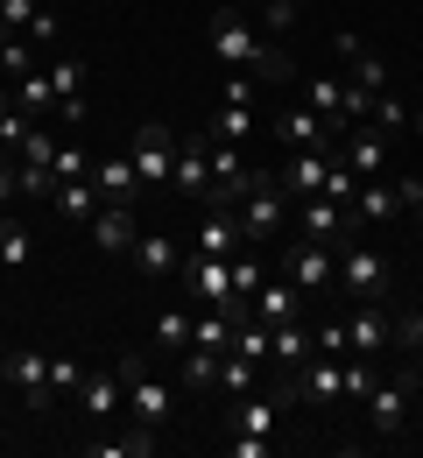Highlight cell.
Segmentation results:
<instances>
[{"label": "cell", "instance_id": "obj_40", "mask_svg": "<svg viewBox=\"0 0 423 458\" xmlns=\"http://www.w3.org/2000/svg\"><path fill=\"white\" fill-rule=\"evenodd\" d=\"M254 7H261V14H268V36H283V29H290V21H297V7H290V0H254Z\"/></svg>", "mask_w": 423, "mask_h": 458}, {"label": "cell", "instance_id": "obj_14", "mask_svg": "<svg viewBox=\"0 0 423 458\" xmlns=\"http://www.w3.org/2000/svg\"><path fill=\"white\" fill-rule=\"evenodd\" d=\"M134 240H141L134 205H99V212H92V247H99V254H134Z\"/></svg>", "mask_w": 423, "mask_h": 458}, {"label": "cell", "instance_id": "obj_20", "mask_svg": "<svg viewBox=\"0 0 423 458\" xmlns=\"http://www.w3.org/2000/svg\"><path fill=\"white\" fill-rule=\"evenodd\" d=\"M36 261V226L29 219H14V212H0V268L7 276H21Z\"/></svg>", "mask_w": 423, "mask_h": 458}, {"label": "cell", "instance_id": "obj_13", "mask_svg": "<svg viewBox=\"0 0 423 458\" xmlns=\"http://www.w3.org/2000/svg\"><path fill=\"white\" fill-rule=\"evenodd\" d=\"M71 402H78L92 423H114V416H127V381H121V374H85Z\"/></svg>", "mask_w": 423, "mask_h": 458}, {"label": "cell", "instance_id": "obj_44", "mask_svg": "<svg viewBox=\"0 0 423 458\" xmlns=\"http://www.w3.org/2000/svg\"><path fill=\"white\" fill-rule=\"evenodd\" d=\"M410 127H417V141H423V106H417V114H410Z\"/></svg>", "mask_w": 423, "mask_h": 458}, {"label": "cell", "instance_id": "obj_21", "mask_svg": "<svg viewBox=\"0 0 423 458\" xmlns=\"http://www.w3.org/2000/svg\"><path fill=\"white\" fill-rule=\"evenodd\" d=\"M7 92H14V114H57V92H50V71H43V64H36V71H21V78H14V85H7Z\"/></svg>", "mask_w": 423, "mask_h": 458}, {"label": "cell", "instance_id": "obj_22", "mask_svg": "<svg viewBox=\"0 0 423 458\" xmlns=\"http://www.w3.org/2000/svg\"><path fill=\"white\" fill-rule=\"evenodd\" d=\"M50 205H57L63 219H78V226H92V212H99V183H92V176H63L57 191H50Z\"/></svg>", "mask_w": 423, "mask_h": 458}, {"label": "cell", "instance_id": "obj_17", "mask_svg": "<svg viewBox=\"0 0 423 458\" xmlns=\"http://www.w3.org/2000/svg\"><path fill=\"white\" fill-rule=\"evenodd\" d=\"M134 261H141V276H156V283H177V268H183V247L170 240V233L156 226H141V240H134Z\"/></svg>", "mask_w": 423, "mask_h": 458}, {"label": "cell", "instance_id": "obj_12", "mask_svg": "<svg viewBox=\"0 0 423 458\" xmlns=\"http://www.w3.org/2000/svg\"><path fill=\"white\" fill-rule=\"evenodd\" d=\"M332 170V148H290L283 156V198H317Z\"/></svg>", "mask_w": 423, "mask_h": 458}, {"label": "cell", "instance_id": "obj_4", "mask_svg": "<svg viewBox=\"0 0 423 458\" xmlns=\"http://www.w3.org/2000/svg\"><path fill=\"white\" fill-rule=\"evenodd\" d=\"M121 381H127V423H148V430H163L170 423V409H177V395L141 367V360H127L121 367Z\"/></svg>", "mask_w": 423, "mask_h": 458}, {"label": "cell", "instance_id": "obj_28", "mask_svg": "<svg viewBox=\"0 0 423 458\" xmlns=\"http://www.w3.org/2000/svg\"><path fill=\"white\" fill-rule=\"evenodd\" d=\"M247 78H268V85H290V78H297V57H290L283 43H268V50L254 57V71H247Z\"/></svg>", "mask_w": 423, "mask_h": 458}, {"label": "cell", "instance_id": "obj_45", "mask_svg": "<svg viewBox=\"0 0 423 458\" xmlns=\"http://www.w3.org/2000/svg\"><path fill=\"white\" fill-rule=\"evenodd\" d=\"M0 78H7V36H0Z\"/></svg>", "mask_w": 423, "mask_h": 458}, {"label": "cell", "instance_id": "obj_30", "mask_svg": "<svg viewBox=\"0 0 423 458\" xmlns=\"http://www.w3.org/2000/svg\"><path fill=\"white\" fill-rule=\"evenodd\" d=\"M212 374H219V352L212 345H183V388H212Z\"/></svg>", "mask_w": 423, "mask_h": 458}, {"label": "cell", "instance_id": "obj_6", "mask_svg": "<svg viewBox=\"0 0 423 458\" xmlns=\"http://www.w3.org/2000/svg\"><path fill=\"white\" fill-rule=\"evenodd\" d=\"M0 374L14 381V395L29 402V409H50V360L36 345H7L0 352Z\"/></svg>", "mask_w": 423, "mask_h": 458}, {"label": "cell", "instance_id": "obj_33", "mask_svg": "<svg viewBox=\"0 0 423 458\" xmlns=\"http://www.w3.org/2000/svg\"><path fill=\"white\" fill-rule=\"evenodd\" d=\"M14 156H21V163H43V170H50V163H57V134H50V127H29Z\"/></svg>", "mask_w": 423, "mask_h": 458}, {"label": "cell", "instance_id": "obj_18", "mask_svg": "<svg viewBox=\"0 0 423 458\" xmlns=\"http://www.w3.org/2000/svg\"><path fill=\"white\" fill-rule=\"evenodd\" d=\"M50 92H57V120L78 127V120H85V71H78V57L50 64Z\"/></svg>", "mask_w": 423, "mask_h": 458}, {"label": "cell", "instance_id": "obj_7", "mask_svg": "<svg viewBox=\"0 0 423 458\" xmlns=\"http://www.w3.org/2000/svg\"><path fill=\"white\" fill-rule=\"evenodd\" d=\"M332 276H339V268H332V247H325V240H297V247L283 254V283H297L303 296H325Z\"/></svg>", "mask_w": 423, "mask_h": 458}, {"label": "cell", "instance_id": "obj_3", "mask_svg": "<svg viewBox=\"0 0 423 458\" xmlns=\"http://www.w3.org/2000/svg\"><path fill=\"white\" fill-rule=\"evenodd\" d=\"M233 212H241V240L247 247H261V240H275V233L290 226V198H283V183H268V176L247 191Z\"/></svg>", "mask_w": 423, "mask_h": 458}, {"label": "cell", "instance_id": "obj_15", "mask_svg": "<svg viewBox=\"0 0 423 458\" xmlns=\"http://www.w3.org/2000/svg\"><path fill=\"white\" fill-rule=\"evenodd\" d=\"M275 141H283V148H332L339 134L325 127V114H310V106H290V114H275Z\"/></svg>", "mask_w": 423, "mask_h": 458}, {"label": "cell", "instance_id": "obj_37", "mask_svg": "<svg viewBox=\"0 0 423 458\" xmlns=\"http://www.w3.org/2000/svg\"><path fill=\"white\" fill-rule=\"evenodd\" d=\"M310 345H317L325 360H346V318H325V325L310 332Z\"/></svg>", "mask_w": 423, "mask_h": 458}, {"label": "cell", "instance_id": "obj_42", "mask_svg": "<svg viewBox=\"0 0 423 458\" xmlns=\"http://www.w3.org/2000/svg\"><path fill=\"white\" fill-rule=\"evenodd\" d=\"M410 233H417V247H423V205H417V212H410Z\"/></svg>", "mask_w": 423, "mask_h": 458}, {"label": "cell", "instance_id": "obj_11", "mask_svg": "<svg viewBox=\"0 0 423 458\" xmlns=\"http://www.w3.org/2000/svg\"><path fill=\"white\" fill-rule=\"evenodd\" d=\"M367 423H374V437H402L410 430V381H374L367 388Z\"/></svg>", "mask_w": 423, "mask_h": 458}, {"label": "cell", "instance_id": "obj_32", "mask_svg": "<svg viewBox=\"0 0 423 458\" xmlns=\"http://www.w3.org/2000/svg\"><path fill=\"white\" fill-rule=\"evenodd\" d=\"M190 318H198V310H163V318H156V345H163V352H183V345H190Z\"/></svg>", "mask_w": 423, "mask_h": 458}, {"label": "cell", "instance_id": "obj_16", "mask_svg": "<svg viewBox=\"0 0 423 458\" xmlns=\"http://www.w3.org/2000/svg\"><path fill=\"white\" fill-rule=\"evenodd\" d=\"M92 183H99V205H134V198H141L134 156H99V163H92Z\"/></svg>", "mask_w": 423, "mask_h": 458}, {"label": "cell", "instance_id": "obj_38", "mask_svg": "<svg viewBox=\"0 0 423 458\" xmlns=\"http://www.w3.org/2000/svg\"><path fill=\"white\" fill-rule=\"evenodd\" d=\"M36 14H43L36 0H0V36H21V29L36 21Z\"/></svg>", "mask_w": 423, "mask_h": 458}, {"label": "cell", "instance_id": "obj_9", "mask_svg": "<svg viewBox=\"0 0 423 458\" xmlns=\"http://www.w3.org/2000/svg\"><path fill=\"white\" fill-rule=\"evenodd\" d=\"M395 345V318L381 310V303H353V318H346V352H367V360H381Z\"/></svg>", "mask_w": 423, "mask_h": 458}, {"label": "cell", "instance_id": "obj_43", "mask_svg": "<svg viewBox=\"0 0 423 458\" xmlns=\"http://www.w3.org/2000/svg\"><path fill=\"white\" fill-rule=\"evenodd\" d=\"M7 114H14V92H7V85H0V120H7Z\"/></svg>", "mask_w": 423, "mask_h": 458}, {"label": "cell", "instance_id": "obj_29", "mask_svg": "<svg viewBox=\"0 0 423 458\" xmlns=\"http://www.w3.org/2000/svg\"><path fill=\"white\" fill-rule=\"evenodd\" d=\"M410 114H417V106H402L395 92H374V114H367V127H381V134H402V127H410Z\"/></svg>", "mask_w": 423, "mask_h": 458}, {"label": "cell", "instance_id": "obj_41", "mask_svg": "<svg viewBox=\"0 0 423 458\" xmlns=\"http://www.w3.org/2000/svg\"><path fill=\"white\" fill-rule=\"evenodd\" d=\"M14 198H21L14 191V156H0V212H14Z\"/></svg>", "mask_w": 423, "mask_h": 458}, {"label": "cell", "instance_id": "obj_35", "mask_svg": "<svg viewBox=\"0 0 423 458\" xmlns=\"http://www.w3.org/2000/svg\"><path fill=\"white\" fill-rule=\"evenodd\" d=\"M50 170H57V183H63V176H92V156H85V141H57V163H50Z\"/></svg>", "mask_w": 423, "mask_h": 458}, {"label": "cell", "instance_id": "obj_5", "mask_svg": "<svg viewBox=\"0 0 423 458\" xmlns=\"http://www.w3.org/2000/svg\"><path fill=\"white\" fill-rule=\"evenodd\" d=\"M261 50H268V36H261L247 14H233V7H226V14L212 21V57H219V64H233V71H254V57H261Z\"/></svg>", "mask_w": 423, "mask_h": 458}, {"label": "cell", "instance_id": "obj_2", "mask_svg": "<svg viewBox=\"0 0 423 458\" xmlns=\"http://www.w3.org/2000/svg\"><path fill=\"white\" fill-rule=\"evenodd\" d=\"M127 156H134L141 191H163V183H170V170H177V127L141 120V127H134V141H127Z\"/></svg>", "mask_w": 423, "mask_h": 458}, {"label": "cell", "instance_id": "obj_31", "mask_svg": "<svg viewBox=\"0 0 423 458\" xmlns=\"http://www.w3.org/2000/svg\"><path fill=\"white\" fill-rule=\"evenodd\" d=\"M226 268H233V289H241L247 303H254V289L268 283V276H261V247H241V254H233V261H226Z\"/></svg>", "mask_w": 423, "mask_h": 458}, {"label": "cell", "instance_id": "obj_19", "mask_svg": "<svg viewBox=\"0 0 423 458\" xmlns=\"http://www.w3.org/2000/svg\"><path fill=\"white\" fill-rule=\"evenodd\" d=\"M254 318H261V325H297L303 318V289L297 283H261L254 289Z\"/></svg>", "mask_w": 423, "mask_h": 458}, {"label": "cell", "instance_id": "obj_27", "mask_svg": "<svg viewBox=\"0 0 423 458\" xmlns=\"http://www.w3.org/2000/svg\"><path fill=\"white\" fill-rule=\"evenodd\" d=\"M268 339H275V360H283V367H303V360H310V352H317V345H310V325H268Z\"/></svg>", "mask_w": 423, "mask_h": 458}, {"label": "cell", "instance_id": "obj_26", "mask_svg": "<svg viewBox=\"0 0 423 458\" xmlns=\"http://www.w3.org/2000/svg\"><path fill=\"white\" fill-rule=\"evenodd\" d=\"M205 134H212V141H254V114H247L241 99H226V106H219V114H212V127H205Z\"/></svg>", "mask_w": 423, "mask_h": 458}, {"label": "cell", "instance_id": "obj_39", "mask_svg": "<svg viewBox=\"0 0 423 458\" xmlns=\"http://www.w3.org/2000/svg\"><path fill=\"white\" fill-rule=\"evenodd\" d=\"M21 36H29V43H36V50H50V43H57V14H50V7H43V14H36V21H29V29H21Z\"/></svg>", "mask_w": 423, "mask_h": 458}, {"label": "cell", "instance_id": "obj_8", "mask_svg": "<svg viewBox=\"0 0 423 458\" xmlns=\"http://www.w3.org/2000/svg\"><path fill=\"white\" fill-rule=\"evenodd\" d=\"M170 191H177V198H198V205H212V163H205V134H177V170H170Z\"/></svg>", "mask_w": 423, "mask_h": 458}, {"label": "cell", "instance_id": "obj_25", "mask_svg": "<svg viewBox=\"0 0 423 458\" xmlns=\"http://www.w3.org/2000/svg\"><path fill=\"white\" fill-rule=\"evenodd\" d=\"M275 416H283V395H247L233 409V430H254V437H275Z\"/></svg>", "mask_w": 423, "mask_h": 458}, {"label": "cell", "instance_id": "obj_36", "mask_svg": "<svg viewBox=\"0 0 423 458\" xmlns=\"http://www.w3.org/2000/svg\"><path fill=\"white\" fill-rule=\"evenodd\" d=\"M325 198H339V205H353V198H360V176L346 170L339 156H332V170H325Z\"/></svg>", "mask_w": 423, "mask_h": 458}, {"label": "cell", "instance_id": "obj_34", "mask_svg": "<svg viewBox=\"0 0 423 458\" xmlns=\"http://www.w3.org/2000/svg\"><path fill=\"white\" fill-rule=\"evenodd\" d=\"M78 381H85V367L71 360V352H57L50 360V402H63V395H78Z\"/></svg>", "mask_w": 423, "mask_h": 458}, {"label": "cell", "instance_id": "obj_10", "mask_svg": "<svg viewBox=\"0 0 423 458\" xmlns=\"http://www.w3.org/2000/svg\"><path fill=\"white\" fill-rule=\"evenodd\" d=\"M332 156H339L353 176H381L388 170V134H381V127H353V134L332 141Z\"/></svg>", "mask_w": 423, "mask_h": 458}, {"label": "cell", "instance_id": "obj_24", "mask_svg": "<svg viewBox=\"0 0 423 458\" xmlns=\"http://www.w3.org/2000/svg\"><path fill=\"white\" fill-rule=\"evenodd\" d=\"M212 388H226V395H254V388H261V360H247V352H219Z\"/></svg>", "mask_w": 423, "mask_h": 458}, {"label": "cell", "instance_id": "obj_46", "mask_svg": "<svg viewBox=\"0 0 423 458\" xmlns=\"http://www.w3.org/2000/svg\"><path fill=\"white\" fill-rule=\"evenodd\" d=\"M290 7H303V0H290Z\"/></svg>", "mask_w": 423, "mask_h": 458}, {"label": "cell", "instance_id": "obj_1", "mask_svg": "<svg viewBox=\"0 0 423 458\" xmlns=\"http://www.w3.org/2000/svg\"><path fill=\"white\" fill-rule=\"evenodd\" d=\"M332 289H346L353 303H381L388 296V254L374 247V240H360V233H346V240H332Z\"/></svg>", "mask_w": 423, "mask_h": 458}, {"label": "cell", "instance_id": "obj_23", "mask_svg": "<svg viewBox=\"0 0 423 458\" xmlns=\"http://www.w3.org/2000/svg\"><path fill=\"white\" fill-rule=\"evenodd\" d=\"M353 212L360 219H402V198H395V183H381V176H360V198H353Z\"/></svg>", "mask_w": 423, "mask_h": 458}]
</instances>
